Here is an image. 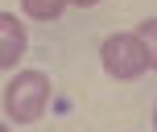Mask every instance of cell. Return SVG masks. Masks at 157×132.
<instances>
[{
  "mask_svg": "<svg viewBox=\"0 0 157 132\" xmlns=\"http://www.w3.org/2000/svg\"><path fill=\"white\" fill-rule=\"evenodd\" d=\"M136 37H141L145 54H149V70H157V17H145L136 25Z\"/></svg>",
  "mask_w": 157,
  "mask_h": 132,
  "instance_id": "cell-5",
  "label": "cell"
},
{
  "mask_svg": "<svg viewBox=\"0 0 157 132\" xmlns=\"http://www.w3.org/2000/svg\"><path fill=\"white\" fill-rule=\"evenodd\" d=\"M71 4H78V8H95L99 0H71Z\"/></svg>",
  "mask_w": 157,
  "mask_h": 132,
  "instance_id": "cell-6",
  "label": "cell"
},
{
  "mask_svg": "<svg viewBox=\"0 0 157 132\" xmlns=\"http://www.w3.org/2000/svg\"><path fill=\"white\" fill-rule=\"evenodd\" d=\"M50 107V78L41 70H17L4 87V111L13 124H37Z\"/></svg>",
  "mask_w": 157,
  "mask_h": 132,
  "instance_id": "cell-1",
  "label": "cell"
},
{
  "mask_svg": "<svg viewBox=\"0 0 157 132\" xmlns=\"http://www.w3.org/2000/svg\"><path fill=\"white\" fill-rule=\"evenodd\" d=\"M21 8L33 21H58V17L71 8V0H21Z\"/></svg>",
  "mask_w": 157,
  "mask_h": 132,
  "instance_id": "cell-4",
  "label": "cell"
},
{
  "mask_svg": "<svg viewBox=\"0 0 157 132\" xmlns=\"http://www.w3.org/2000/svg\"><path fill=\"white\" fill-rule=\"evenodd\" d=\"M25 46H29V33H25L21 17L17 13H0V70H13L21 62Z\"/></svg>",
  "mask_w": 157,
  "mask_h": 132,
  "instance_id": "cell-3",
  "label": "cell"
},
{
  "mask_svg": "<svg viewBox=\"0 0 157 132\" xmlns=\"http://www.w3.org/2000/svg\"><path fill=\"white\" fill-rule=\"evenodd\" d=\"M99 62L108 70L112 78H120V83H136V78L149 70V54H145L141 37L132 33H108L99 46Z\"/></svg>",
  "mask_w": 157,
  "mask_h": 132,
  "instance_id": "cell-2",
  "label": "cell"
},
{
  "mask_svg": "<svg viewBox=\"0 0 157 132\" xmlns=\"http://www.w3.org/2000/svg\"><path fill=\"white\" fill-rule=\"evenodd\" d=\"M153 128H157V107H153Z\"/></svg>",
  "mask_w": 157,
  "mask_h": 132,
  "instance_id": "cell-8",
  "label": "cell"
},
{
  "mask_svg": "<svg viewBox=\"0 0 157 132\" xmlns=\"http://www.w3.org/2000/svg\"><path fill=\"white\" fill-rule=\"evenodd\" d=\"M0 132H13V128H8V124H0Z\"/></svg>",
  "mask_w": 157,
  "mask_h": 132,
  "instance_id": "cell-7",
  "label": "cell"
}]
</instances>
